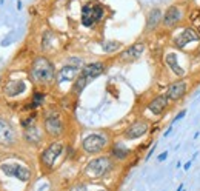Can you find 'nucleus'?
<instances>
[{
    "label": "nucleus",
    "mask_w": 200,
    "mask_h": 191,
    "mask_svg": "<svg viewBox=\"0 0 200 191\" xmlns=\"http://www.w3.org/2000/svg\"><path fill=\"white\" fill-rule=\"evenodd\" d=\"M54 75H56L54 65H52L46 57L40 56L34 60L33 66H31V79H33L35 83L46 85V83L54 80Z\"/></svg>",
    "instance_id": "1"
},
{
    "label": "nucleus",
    "mask_w": 200,
    "mask_h": 191,
    "mask_svg": "<svg viewBox=\"0 0 200 191\" xmlns=\"http://www.w3.org/2000/svg\"><path fill=\"white\" fill-rule=\"evenodd\" d=\"M165 62L168 65V68H171V71L174 73L176 75H183V68L179 65V60H177V56L174 54V52H169V54L165 56Z\"/></svg>",
    "instance_id": "19"
},
{
    "label": "nucleus",
    "mask_w": 200,
    "mask_h": 191,
    "mask_svg": "<svg viewBox=\"0 0 200 191\" xmlns=\"http://www.w3.org/2000/svg\"><path fill=\"white\" fill-rule=\"evenodd\" d=\"M168 103H169V99H168L166 94H162V96H157L155 99H153L148 103V109L154 116H160L166 108H168Z\"/></svg>",
    "instance_id": "16"
},
{
    "label": "nucleus",
    "mask_w": 200,
    "mask_h": 191,
    "mask_svg": "<svg viewBox=\"0 0 200 191\" xmlns=\"http://www.w3.org/2000/svg\"><path fill=\"white\" fill-rule=\"evenodd\" d=\"M2 173H5L6 176L16 177L22 182H28L31 179V171L29 168L20 163H3L2 165Z\"/></svg>",
    "instance_id": "7"
},
{
    "label": "nucleus",
    "mask_w": 200,
    "mask_h": 191,
    "mask_svg": "<svg viewBox=\"0 0 200 191\" xmlns=\"http://www.w3.org/2000/svg\"><path fill=\"white\" fill-rule=\"evenodd\" d=\"M182 17H183V12H182V10L179 6H169L165 12V16H163L162 19V23L168 26V28H172V26H176L179 22L182 20Z\"/></svg>",
    "instance_id": "12"
},
{
    "label": "nucleus",
    "mask_w": 200,
    "mask_h": 191,
    "mask_svg": "<svg viewBox=\"0 0 200 191\" xmlns=\"http://www.w3.org/2000/svg\"><path fill=\"white\" fill-rule=\"evenodd\" d=\"M62 151H63V143H62V142H52V143L49 146H46V148L43 150V153L40 154L42 165L46 168H52L56 160L62 154Z\"/></svg>",
    "instance_id": "5"
},
{
    "label": "nucleus",
    "mask_w": 200,
    "mask_h": 191,
    "mask_svg": "<svg viewBox=\"0 0 200 191\" xmlns=\"http://www.w3.org/2000/svg\"><path fill=\"white\" fill-rule=\"evenodd\" d=\"M25 139L29 143H39L42 140V133H40V130L35 125L28 126V128H25Z\"/></svg>",
    "instance_id": "21"
},
{
    "label": "nucleus",
    "mask_w": 200,
    "mask_h": 191,
    "mask_svg": "<svg viewBox=\"0 0 200 191\" xmlns=\"http://www.w3.org/2000/svg\"><path fill=\"white\" fill-rule=\"evenodd\" d=\"M131 154V151L126 148L123 143H114L111 148V156L119 159V160H125V159Z\"/></svg>",
    "instance_id": "20"
},
{
    "label": "nucleus",
    "mask_w": 200,
    "mask_h": 191,
    "mask_svg": "<svg viewBox=\"0 0 200 191\" xmlns=\"http://www.w3.org/2000/svg\"><path fill=\"white\" fill-rule=\"evenodd\" d=\"M186 90H188V85H186L185 80H177V82H172L168 85L165 94L168 96L169 100H180L182 97L186 94Z\"/></svg>",
    "instance_id": "10"
},
{
    "label": "nucleus",
    "mask_w": 200,
    "mask_h": 191,
    "mask_svg": "<svg viewBox=\"0 0 200 191\" xmlns=\"http://www.w3.org/2000/svg\"><path fill=\"white\" fill-rule=\"evenodd\" d=\"M166 157H168V153H166V151H165V153H162V154H160V156H159V160L162 162V160H165Z\"/></svg>",
    "instance_id": "27"
},
{
    "label": "nucleus",
    "mask_w": 200,
    "mask_h": 191,
    "mask_svg": "<svg viewBox=\"0 0 200 191\" xmlns=\"http://www.w3.org/2000/svg\"><path fill=\"white\" fill-rule=\"evenodd\" d=\"M143 51H145V43L143 42H137V43H134V45H131L129 48H126V50L120 54V59H122L123 62L137 60L142 54H143Z\"/></svg>",
    "instance_id": "13"
},
{
    "label": "nucleus",
    "mask_w": 200,
    "mask_h": 191,
    "mask_svg": "<svg viewBox=\"0 0 200 191\" xmlns=\"http://www.w3.org/2000/svg\"><path fill=\"white\" fill-rule=\"evenodd\" d=\"M108 145V139L103 136V134H89L86 136L82 142V146H83V151L88 154H96V153H100L105 146Z\"/></svg>",
    "instance_id": "6"
},
{
    "label": "nucleus",
    "mask_w": 200,
    "mask_h": 191,
    "mask_svg": "<svg viewBox=\"0 0 200 191\" xmlns=\"http://www.w3.org/2000/svg\"><path fill=\"white\" fill-rule=\"evenodd\" d=\"M119 48H120L119 42H106V43H103V50L106 52H113L115 50H119Z\"/></svg>",
    "instance_id": "23"
},
{
    "label": "nucleus",
    "mask_w": 200,
    "mask_h": 191,
    "mask_svg": "<svg viewBox=\"0 0 200 191\" xmlns=\"http://www.w3.org/2000/svg\"><path fill=\"white\" fill-rule=\"evenodd\" d=\"M113 160L109 157H97V159H92V160L86 165L85 168V173L88 177L91 179H100V177L106 176L108 173L113 170Z\"/></svg>",
    "instance_id": "2"
},
{
    "label": "nucleus",
    "mask_w": 200,
    "mask_h": 191,
    "mask_svg": "<svg viewBox=\"0 0 200 191\" xmlns=\"http://www.w3.org/2000/svg\"><path fill=\"white\" fill-rule=\"evenodd\" d=\"M191 163H193V160H189V162H186L183 168H185V170H189V168H191Z\"/></svg>",
    "instance_id": "28"
},
{
    "label": "nucleus",
    "mask_w": 200,
    "mask_h": 191,
    "mask_svg": "<svg viewBox=\"0 0 200 191\" xmlns=\"http://www.w3.org/2000/svg\"><path fill=\"white\" fill-rule=\"evenodd\" d=\"M163 16H162V11L159 8H155L148 14V19H146V31H154L155 28L159 26V23L162 22Z\"/></svg>",
    "instance_id": "18"
},
{
    "label": "nucleus",
    "mask_w": 200,
    "mask_h": 191,
    "mask_svg": "<svg viewBox=\"0 0 200 191\" xmlns=\"http://www.w3.org/2000/svg\"><path fill=\"white\" fill-rule=\"evenodd\" d=\"M43 126H45V131L51 137H59L62 133H63V128H65L63 120H62L60 114L57 113V111H48L45 114Z\"/></svg>",
    "instance_id": "4"
},
{
    "label": "nucleus",
    "mask_w": 200,
    "mask_h": 191,
    "mask_svg": "<svg viewBox=\"0 0 200 191\" xmlns=\"http://www.w3.org/2000/svg\"><path fill=\"white\" fill-rule=\"evenodd\" d=\"M34 123H35V116H29L28 119H25L22 122V125H23V128H28V126H33Z\"/></svg>",
    "instance_id": "24"
},
{
    "label": "nucleus",
    "mask_w": 200,
    "mask_h": 191,
    "mask_svg": "<svg viewBox=\"0 0 200 191\" xmlns=\"http://www.w3.org/2000/svg\"><path fill=\"white\" fill-rule=\"evenodd\" d=\"M26 90V85L23 80H9L5 85V94L9 96V97H16L22 94Z\"/></svg>",
    "instance_id": "17"
},
{
    "label": "nucleus",
    "mask_w": 200,
    "mask_h": 191,
    "mask_svg": "<svg viewBox=\"0 0 200 191\" xmlns=\"http://www.w3.org/2000/svg\"><path fill=\"white\" fill-rule=\"evenodd\" d=\"M200 40V34L197 29L194 28H186L180 33V35H177V39L174 40V45L177 48H185L191 42H199Z\"/></svg>",
    "instance_id": "9"
},
{
    "label": "nucleus",
    "mask_w": 200,
    "mask_h": 191,
    "mask_svg": "<svg viewBox=\"0 0 200 191\" xmlns=\"http://www.w3.org/2000/svg\"><path fill=\"white\" fill-rule=\"evenodd\" d=\"M155 146H157V145H153V148H151V150L148 151V154H146V160H148V159L151 157V154H153V153H154V150H155Z\"/></svg>",
    "instance_id": "26"
},
{
    "label": "nucleus",
    "mask_w": 200,
    "mask_h": 191,
    "mask_svg": "<svg viewBox=\"0 0 200 191\" xmlns=\"http://www.w3.org/2000/svg\"><path fill=\"white\" fill-rule=\"evenodd\" d=\"M103 17V8L99 3H86L82 8V25L86 28H91L96 23H99Z\"/></svg>",
    "instance_id": "3"
},
{
    "label": "nucleus",
    "mask_w": 200,
    "mask_h": 191,
    "mask_svg": "<svg viewBox=\"0 0 200 191\" xmlns=\"http://www.w3.org/2000/svg\"><path fill=\"white\" fill-rule=\"evenodd\" d=\"M148 130H149L148 122H145V120H137V122H134V123H131V125L125 130V137H126V139H129V140L139 139V137L145 136L146 133H148Z\"/></svg>",
    "instance_id": "8"
},
{
    "label": "nucleus",
    "mask_w": 200,
    "mask_h": 191,
    "mask_svg": "<svg viewBox=\"0 0 200 191\" xmlns=\"http://www.w3.org/2000/svg\"><path fill=\"white\" fill-rule=\"evenodd\" d=\"M16 142V131L5 119H0V145L9 146Z\"/></svg>",
    "instance_id": "11"
},
{
    "label": "nucleus",
    "mask_w": 200,
    "mask_h": 191,
    "mask_svg": "<svg viewBox=\"0 0 200 191\" xmlns=\"http://www.w3.org/2000/svg\"><path fill=\"white\" fill-rule=\"evenodd\" d=\"M105 71V65L100 63V62H94V63H89V65H85L80 71V75H83L88 80H92V79L99 77V75Z\"/></svg>",
    "instance_id": "14"
},
{
    "label": "nucleus",
    "mask_w": 200,
    "mask_h": 191,
    "mask_svg": "<svg viewBox=\"0 0 200 191\" xmlns=\"http://www.w3.org/2000/svg\"><path fill=\"white\" fill-rule=\"evenodd\" d=\"M43 99H45V96H43V92H35L34 94V100L31 102V108H35V106H39V105H42V102Z\"/></svg>",
    "instance_id": "22"
},
{
    "label": "nucleus",
    "mask_w": 200,
    "mask_h": 191,
    "mask_svg": "<svg viewBox=\"0 0 200 191\" xmlns=\"http://www.w3.org/2000/svg\"><path fill=\"white\" fill-rule=\"evenodd\" d=\"M185 114H186V109H182L180 113H179V114H177V116H176V119H174V120H172V123H171V125H174L176 122H179L180 119H183V116H185Z\"/></svg>",
    "instance_id": "25"
},
{
    "label": "nucleus",
    "mask_w": 200,
    "mask_h": 191,
    "mask_svg": "<svg viewBox=\"0 0 200 191\" xmlns=\"http://www.w3.org/2000/svg\"><path fill=\"white\" fill-rule=\"evenodd\" d=\"M79 63L77 65H65L63 68H60L59 74H57V82L59 83H63V82H68V80H74L77 79L79 75Z\"/></svg>",
    "instance_id": "15"
}]
</instances>
